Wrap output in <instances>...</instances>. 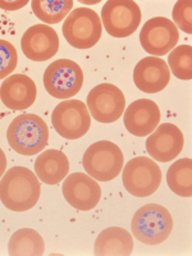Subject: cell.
<instances>
[{"label": "cell", "instance_id": "cell-1", "mask_svg": "<svg viewBox=\"0 0 192 256\" xmlns=\"http://www.w3.org/2000/svg\"><path fill=\"white\" fill-rule=\"evenodd\" d=\"M40 194V180L26 166H13L0 180V201L12 212L32 209L38 204Z\"/></svg>", "mask_w": 192, "mask_h": 256}, {"label": "cell", "instance_id": "cell-2", "mask_svg": "<svg viewBox=\"0 0 192 256\" xmlns=\"http://www.w3.org/2000/svg\"><path fill=\"white\" fill-rule=\"evenodd\" d=\"M9 146L20 155L40 154L49 141V128L36 114L24 113L16 116L6 130Z\"/></svg>", "mask_w": 192, "mask_h": 256}, {"label": "cell", "instance_id": "cell-3", "mask_svg": "<svg viewBox=\"0 0 192 256\" xmlns=\"http://www.w3.org/2000/svg\"><path fill=\"white\" fill-rule=\"evenodd\" d=\"M131 230L134 238L148 246L163 244L173 230V218L166 208L148 204L134 212Z\"/></svg>", "mask_w": 192, "mask_h": 256}, {"label": "cell", "instance_id": "cell-4", "mask_svg": "<svg viewBox=\"0 0 192 256\" xmlns=\"http://www.w3.org/2000/svg\"><path fill=\"white\" fill-rule=\"evenodd\" d=\"M124 163L122 150L112 141H98L84 152L82 164L90 177L109 182L120 174Z\"/></svg>", "mask_w": 192, "mask_h": 256}, {"label": "cell", "instance_id": "cell-5", "mask_svg": "<svg viewBox=\"0 0 192 256\" xmlns=\"http://www.w3.org/2000/svg\"><path fill=\"white\" fill-rule=\"evenodd\" d=\"M63 36L70 46L90 49L99 42L102 34L100 16L90 8H76L66 17Z\"/></svg>", "mask_w": 192, "mask_h": 256}, {"label": "cell", "instance_id": "cell-6", "mask_svg": "<svg viewBox=\"0 0 192 256\" xmlns=\"http://www.w3.org/2000/svg\"><path fill=\"white\" fill-rule=\"evenodd\" d=\"M122 182L128 194L134 198L154 195L162 184V170L155 160L146 156L131 159L122 169Z\"/></svg>", "mask_w": 192, "mask_h": 256}, {"label": "cell", "instance_id": "cell-7", "mask_svg": "<svg viewBox=\"0 0 192 256\" xmlns=\"http://www.w3.org/2000/svg\"><path fill=\"white\" fill-rule=\"evenodd\" d=\"M84 84V72L76 62L58 59L44 72V86L56 99H70L80 92Z\"/></svg>", "mask_w": 192, "mask_h": 256}, {"label": "cell", "instance_id": "cell-8", "mask_svg": "<svg viewBox=\"0 0 192 256\" xmlns=\"http://www.w3.org/2000/svg\"><path fill=\"white\" fill-rule=\"evenodd\" d=\"M141 9L134 0H109L102 6V24L116 38L131 36L141 24Z\"/></svg>", "mask_w": 192, "mask_h": 256}, {"label": "cell", "instance_id": "cell-9", "mask_svg": "<svg viewBox=\"0 0 192 256\" xmlns=\"http://www.w3.org/2000/svg\"><path fill=\"white\" fill-rule=\"evenodd\" d=\"M52 127L67 140H77L88 134L91 127V116L81 100L70 99L56 105L52 114Z\"/></svg>", "mask_w": 192, "mask_h": 256}, {"label": "cell", "instance_id": "cell-10", "mask_svg": "<svg viewBox=\"0 0 192 256\" xmlns=\"http://www.w3.org/2000/svg\"><path fill=\"white\" fill-rule=\"evenodd\" d=\"M88 109L96 122H116L126 109L124 94L113 84H98L88 92Z\"/></svg>", "mask_w": 192, "mask_h": 256}, {"label": "cell", "instance_id": "cell-11", "mask_svg": "<svg viewBox=\"0 0 192 256\" xmlns=\"http://www.w3.org/2000/svg\"><path fill=\"white\" fill-rule=\"evenodd\" d=\"M180 32L173 20L166 17L148 20L140 32V42L144 50L152 56H163L172 52L178 44Z\"/></svg>", "mask_w": 192, "mask_h": 256}, {"label": "cell", "instance_id": "cell-12", "mask_svg": "<svg viewBox=\"0 0 192 256\" xmlns=\"http://www.w3.org/2000/svg\"><path fill=\"white\" fill-rule=\"evenodd\" d=\"M62 191L68 204L80 212L92 210L102 198L99 184L84 173H72L64 178Z\"/></svg>", "mask_w": 192, "mask_h": 256}, {"label": "cell", "instance_id": "cell-13", "mask_svg": "<svg viewBox=\"0 0 192 256\" xmlns=\"http://www.w3.org/2000/svg\"><path fill=\"white\" fill-rule=\"evenodd\" d=\"M184 146L182 131L172 123L158 126L146 140V150L152 160L160 163H168L180 154Z\"/></svg>", "mask_w": 192, "mask_h": 256}, {"label": "cell", "instance_id": "cell-14", "mask_svg": "<svg viewBox=\"0 0 192 256\" xmlns=\"http://www.w3.org/2000/svg\"><path fill=\"white\" fill-rule=\"evenodd\" d=\"M22 52L34 62H45L56 56L59 50V36L52 26L34 24L20 40Z\"/></svg>", "mask_w": 192, "mask_h": 256}, {"label": "cell", "instance_id": "cell-15", "mask_svg": "<svg viewBox=\"0 0 192 256\" xmlns=\"http://www.w3.org/2000/svg\"><path fill=\"white\" fill-rule=\"evenodd\" d=\"M123 122L127 131L137 137H145L155 131L160 122V109L150 99H138L124 109Z\"/></svg>", "mask_w": 192, "mask_h": 256}, {"label": "cell", "instance_id": "cell-16", "mask_svg": "<svg viewBox=\"0 0 192 256\" xmlns=\"http://www.w3.org/2000/svg\"><path fill=\"white\" fill-rule=\"evenodd\" d=\"M170 81V70L166 60L158 56H146L136 64L134 82L136 88L146 94L163 91Z\"/></svg>", "mask_w": 192, "mask_h": 256}, {"label": "cell", "instance_id": "cell-17", "mask_svg": "<svg viewBox=\"0 0 192 256\" xmlns=\"http://www.w3.org/2000/svg\"><path fill=\"white\" fill-rule=\"evenodd\" d=\"M38 88L31 77L26 74H10L0 86V99L6 108L24 110L36 100Z\"/></svg>", "mask_w": 192, "mask_h": 256}, {"label": "cell", "instance_id": "cell-18", "mask_svg": "<svg viewBox=\"0 0 192 256\" xmlns=\"http://www.w3.org/2000/svg\"><path fill=\"white\" fill-rule=\"evenodd\" d=\"M70 172V160L60 150L42 152L35 160V173L45 184H58Z\"/></svg>", "mask_w": 192, "mask_h": 256}, {"label": "cell", "instance_id": "cell-19", "mask_svg": "<svg viewBox=\"0 0 192 256\" xmlns=\"http://www.w3.org/2000/svg\"><path fill=\"white\" fill-rule=\"evenodd\" d=\"M132 234L124 228L109 227L100 233L95 241L96 256H128L134 252Z\"/></svg>", "mask_w": 192, "mask_h": 256}, {"label": "cell", "instance_id": "cell-20", "mask_svg": "<svg viewBox=\"0 0 192 256\" xmlns=\"http://www.w3.org/2000/svg\"><path fill=\"white\" fill-rule=\"evenodd\" d=\"M45 242L40 233L31 228L16 230L8 242L10 256H41L44 255Z\"/></svg>", "mask_w": 192, "mask_h": 256}, {"label": "cell", "instance_id": "cell-21", "mask_svg": "<svg viewBox=\"0 0 192 256\" xmlns=\"http://www.w3.org/2000/svg\"><path fill=\"white\" fill-rule=\"evenodd\" d=\"M166 184L176 195L192 196V160L190 158L176 160L166 172Z\"/></svg>", "mask_w": 192, "mask_h": 256}, {"label": "cell", "instance_id": "cell-22", "mask_svg": "<svg viewBox=\"0 0 192 256\" xmlns=\"http://www.w3.org/2000/svg\"><path fill=\"white\" fill-rule=\"evenodd\" d=\"M32 12L46 24H56L70 13L72 0H34L31 2Z\"/></svg>", "mask_w": 192, "mask_h": 256}, {"label": "cell", "instance_id": "cell-23", "mask_svg": "<svg viewBox=\"0 0 192 256\" xmlns=\"http://www.w3.org/2000/svg\"><path fill=\"white\" fill-rule=\"evenodd\" d=\"M169 68L180 80L190 81L192 78V48L191 45L176 46L168 56Z\"/></svg>", "mask_w": 192, "mask_h": 256}, {"label": "cell", "instance_id": "cell-24", "mask_svg": "<svg viewBox=\"0 0 192 256\" xmlns=\"http://www.w3.org/2000/svg\"><path fill=\"white\" fill-rule=\"evenodd\" d=\"M18 63V54L14 45L6 40H0V80L13 73Z\"/></svg>", "mask_w": 192, "mask_h": 256}, {"label": "cell", "instance_id": "cell-25", "mask_svg": "<svg viewBox=\"0 0 192 256\" xmlns=\"http://www.w3.org/2000/svg\"><path fill=\"white\" fill-rule=\"evenodd\" d=\"M173 24L186 34H192V2L180 0L173 8Z\"/></svg>", "mask_w": 192, "mask_h": 256}, {"label": "cell", "instance_id": "cell-26", "mask_svg": "<svg viewBox=\"0 0 192 256\" xmlns=\"http://www.w3.org/2000/svg\"><path fill=\"white\" fill-rule=\"evenodd\" d=\"M28 2L27 0H24V2H3L0 0V8L6 9V10H17V9L24 8V6H27Z\"/></svg>", "mask_w": 192, "mask_h": 256}, {"label": "cell", "instance_id": "cell-27", "mask_svg": "<svg viewBox=\"0 0 192 256\" xmlns=\"http://www.w3.org/2000/svg\"><path fill=\"white\" fill-rule=\"evenodd\" d=\"M6 158L3 150L0 148V180H2V177H3L4 173H6Z\"/></svg>", "mask_w": 192, "mask_h": 256}]
</instances>
